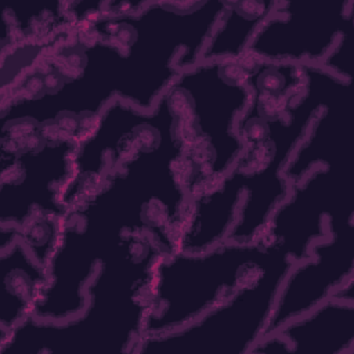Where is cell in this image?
<instances>
[{
    "label": "cell",
    "instance_id": "cell-9",
    "mask_svg": "<svg viewBox=\"0 0 354 354\" xmlns=\"http://www.w3.org/2000/svg\"><path fill=\"white\" fill-rule=\"evenodd\" d=\"M354 30V1H279L246 55L256 61L321 65L337 40Z\"/></svg>",
    "mask_w": 354,
    "mask_h": 354
},
{
    "label": "cell",
    "instance_id": "cell-16",
    "mask_svg": "<svg viewBox=\"0 0 354 354\" xmlns=\"http://www.w3.org/2000/svg\"><path fill=\"white\" fill-rule=\"evenodd\" d=\"M62 218L55 214H36L19 230L21 241L46 268L57 246Z\"/></svg>",
    "mask_w": 354,
    "mask_h": 354
},
{
    "label": "cell",
    "instance_id": "cell-5",
    "mask_svg": "<svg viewBox=\"0 0 354 354\" xmlns=\"http://www.w3.org/2000/svg\"><path fill=\"white\" fill-rule=\"evenodd\" d=\"M279 256L277 245L224 239L198 252L165 253L158 260L149 286L144 336L180 329L195 321Z\"/></svg>",
    "mask_w": 354,
    "mask_h": 354
},
{
    "label": "cell",
    "instance_id": "cell-13",
    "mask_svg": "<svg viewBox=\"0 0 354 354\" xmlns=\"http://www.w3.org/2000/svg\"><path fill=\"white\" fill-rule=\"evenodd\" d=\"M47 283V268L18 238L0 249V337L33 315Z\"/></svg>",
    "mask_w": 354,
    "mask_h": 354
},
{
    "label": "cell",
    "instance_id": "cell-8",
    "mask_svg": "<svg viewBox=\"0 0 354 354\" xmlns=\"http://www.w3.org/2000/svg\"><path fill=\"white\" fill-rule=\"evenodd\" d=\"M350 214H354V165L321 166L292 185L259 238L300 263L328 234L329 220Z\"/></svg>",
    "mask_w": 354,
    "mask_h": 354
},
{
    "label": "cell",
    "instance_id": "cell-12",
    "mask_svg": "<svg viewBox=\"0 0 354 354\" xmlns=\"http://www.w3.org/2000/svg\"><path fill=\"white\" fill-rule=\"evenodd\" d=\"M275 332L285 354H354V283Z\"/></svg>",
    "mask_w": 354,
    "mask_h": 354
},
{
    "label": "cell",
    "instance_id": "cell-3",
    "mask_svg": "<svg viewBox=\"0 0 354 354\" xmlns=\"http://www.w3.org/2000/svg\"><path fill=\"white\" fill-rule=\"evenodd\" d=\"M165 253L149 234L129 236L94 272L79 314L65 321L29 317L0 337V354H134Z\"/></svg>",
    "mask_w": 354,
    "mask_h": 354
},
{
    "label": "cell",
    "instance_id": "cell-15",
    "mask_svg": "<svg viewBox=\"0 0 354 354\" xmlns=\"http://www.w3.org/2000/svg\"><path fill=\"white\" fill-rule=\"evenodd\" d=\"M275 4L277 0H225L202 59H239L245 57L249 44Z\"/></svg>",
    "mask_w": 354,
    "mask_h": 354
},
{
    "label": "cell",
    "instance_id": "cell-7",
    "mask_svg": "<svg viewBox=\"0 0 354 354\" xmlns=\"http://www.w3.org/2000/svg\"><path fill=\"white\" fill-rule=\"evenodd\" d=\"M76 141L36 129L1 130L0 225L21 230L36 214L64 217Z\"/></svg>",
    "mask_w": 354,
    "mask_h": 354
},
{
    "label": "cell",
    "instance_id": "cell-6",
    "mask_svg": "<svg viewBox=\"0 0 354 354\" xmlns=\"http://www.w3.org/2000/svg\"><path fill=\"white\" fill-rule=\"evenodd\" d=\"M295 264L288 256H279L188 325L144 336L134 354H249L266 335L282 282Z\"/></svg>",
    "mask_w": 354,
    "mask_h": 354
},
{
    "label": "cell",
    "instance_id": "cell-1",
    "mask_svg": "<svg viewBox=\"0 0 354 354\" xmlns=\"http://www.w3.org/2000/svg\"><path fill=\"white\" fill-rule=\"evenodd\" d=\"M183 156L180 119L163 95L145 112L126 155L66 210L33 317L65 321L79 314L94 272L129 236L149 234L166 253L174 252L191 201Z\"/></svg>",
    "mask_w": 354,
    "mask_h": 354
},
{
    "label": "cell",
    "instance_id": "cell-11",
    "mask_svg": "<svg viewBox=\"0 0 354 354\" xmlns=\"http://www.w3.org/2000/svg\"><path fill=\"white\" fill-rule=\"evenodd\" d=\"M353 88L342 91L311 122L283 171L290 187L317 167L354 165Z\"/></svg>",
    "mask_w": 354,
    "mask_h": 354
},
{
    "label": "cell",
    "instance_id": "cell-2",
    "mask_svg": "<svg viewBox=\"0 0 354 354\" xmlns=\"http://www.w3.org/2000/svg\"><path fill=\"white\" fill-rule=\"evenodd\" d=\"M303 91L279 115L268 119L242 115L238 134L243 151L213 187L194 195L176 234L174 250L198 252L224 239H257L274 210L288 196L283 176L314 118L347 87L321 65H301Z\"/></svg>",
    "mask_w": 354,
    "mask_h": 354
},
{
    "label": "cell",
    "instance_id": "cell-10",
    "mask_svg": "<svg viewBox=\"0 0 354 354\" xmlns=\"http://www.w3.org/2000/svg\"><path fill=\"white\" fill-rule=\"evenodd\" d=\"M354 283V214L328 221V234L296 263L279 289L267 332L308 313Z\"/></svg>",
    "mask_w": 354,
    "mask_h": 354
},
{
    "label": "cell",
    "instance_id": "cell-4",
    "mask_svg": "<svg viewBox=\"0 0 354 354\" xmlns=\"http://www.w3.org/2000/svg\"><path fill=\"white\" fill-rule=\"evenodd\" d=\"M249 58L201 59L166 91L184 141L181 176L189 196L213 187L243 151L238 122L248 108Z\"/></svg>",
    "mask_w": 354,
    "mask_h": 354
},
{
    "label": "cell",
    "instance_id": "cell-14",
    "mask_svg": "<svg viewBox=\"0 0 354 354\" xmlns=\"http://www.w3.org/2000/svg\"><path fill=\"white\" fill-rule=\"evenodd\" d=\"M248 58L246 83L250 100L243 115L260 119L274 118L283 112L303 91L301 65Z\"/></svg>",
    "mask_w": 354,
    "mask_h": 354
},
{
    "label": "cell",
    "instance_id": "cell-17",
    "mask_svg": "<svg viewBox=\"0 0 354 354\" xmlns=\"http://www.w3.org/2000/svg\"><path fill=\"white\" fill-rule=\"evenodd\" d=\"M321 66L339 79L354 83V30L344 33L337 40Z\"/></svg>",
    "mask_w": 354,
    "mask_h": 354
}]
</instances>
